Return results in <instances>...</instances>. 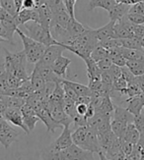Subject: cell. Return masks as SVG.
Segmentation results:
<instances>
[{
    "label": "cell",
    "mask_w": 144,
    "mask_h": 160,
    "mask_svg": "<svg viewBox=\"0 0 144 160\" xmlns=\"http://www.w3.org/2000/svg\"><path fill=\"white\" fill-rule=\"evenodd\" d=\"M72 140L74 144L93 153H98L102 151L97 134L88 125L76 128L72 133Z\"/></svg>",
    "instance_id": "cell-1"
},
{
    "label": "cell",
    "mask_w": 144,
    "mask_h": 160,
    "mask_svg": "<svg viewBox=\"0 0 144 160\" xmlns=\"http://www.w3.org/2000/svg\"><path fill=\"white\" fill-rule=\"evenodd\" d=\"M5 67L7 74L15 76L23 81L30 80V76L26 70L27 57L24 50L19 52H10L5 49Z\"/></svg>",
    "instance_id": "cell-2"
},
{
    "label": "cell",
    "mask_w": 144,
    "mask_h": 160,
    "mask_svg": "<svg viewBox=\"0 0 144 160\" xmlns=\"http://www.w3.org/2000/svg\"><path fill=\"white\" fill-rule=\"evenodd\" d=\"M16 32L19 34V37L21 38V40L24 45V52L26 54L27 61L30 63L36 64L42 59L43 55L46 49V46L43 43H40L35 39L31 38L29 36H27L25 32H23L21 30L17 29Z\"/></svg>",
    "instance_id": "cell-3"
},
{
    "label": "cell",
    "mask_w": 144,
    "mask_h": 160,
    "mask_svg": "<svg viewBox=\"0 0 144 160\" xmlns=\"http://www.w3.org/2000/svg\"><path fill=\"white\" fill-rule=\"evenodd\" d=\"M25 29L28 32V34L31 38L35 39L40 43H43L44 45L51 46L54 44H59V41L53 38L52 33L50 30H46L38 22L35 21H30L24 25Z\"/></svg>",
    "instance_id": "cell-4"
},
{
    "label": "cell",
    "mask_w": 144,
    "mask_h": 160,
    "mask_svg": "<svg viewBox=\"0 0 144 160\" xmlns=\"http://www.w3.org/2000/svg\"><path fill=\"white\" fill-rule=\"evenodd\" d=\"M19 135V132L13 129L4 118L0 119V143L5 148H8L13 142H16Z\"/></svg>",
    "instance_id": "cell-5"
},
{
    "label": "cell",
    "mask_w": 144,
    "mask_h": 160,
    "mask_svg": "<svg viewBox=\"0 0 144 160\" xmlns=\"http://www.w3.org/2000/svg\"><path fill=\"white\" fill-rule=\"evenodd\" d=\"M133 29H134V24L131 23L127 19V15L122 18L121 20L118 21L114 27V32H115V38H133Z\"/></svg>",
    "instance_id": "cell-6"
},
{
    "label": "cell",
    "mask_w": 144,
    "mask_h": 160,
    "mask_svg": "<svg viewBox=\"0 0 144 160\" xmlns=\"http://www.w3.org/2000/svg\"><path fill=\"white\" fill-rule=\"evenodd\" d=\"M3 118L7 122L14 125V126L21 128L26 134L30 133V131L25 125L24 116L21 111V108H6L3 112Z\"/></svg>",
    "instance_id": "cell-7"
},
{
    "label": "cell",
    "mask_w": 144,
    "mask_h": 160,
    "mask_svg": "<svg viewBox=\"0 0 144 160\" xmlns=\"http://www.w3.org/2000/svg\"><path fill=\"white\" fill-rule=\"evenodd\" d=\"M64 160H95L93 152L81 148L76 144H72L71 147L63 150Z\"/></svg>",
    "instance_id": "cell-8"
},
{
    "label": "cell",
    "mask_w": 144,
    "mask_h": 160,
    "mask_svg": "<svg viewBox=\"0 0 144 160\" xmlns=\"http://www.w3.org/2000/svg\"><path fill=\"white\" fill-rule=\"evenodd\" d=\"M72 144H73V140H72V134L70 128L68 126H65L63 127L61 135L53 142H51L49 147L56 150H64L71 147Z\"/></svg>",
    "instance_id": "cell-9"
},
{
    "label": "cell",
    "mask_w": 144,
    "mask_h": 160,
    "mask_svg": "<svg viewBox=\"0 0 144 160\" xmlns=\"http://www.w3.org/2000/svg\"><path fill=\"white\" fill-rule=\"evenodd\" d=\"M35 68L39 71L40 76L43 77V79L45 81V82H53V83H60L62 82V80L59 78L58 76L52 71L51 65L44 64L42 62H38L35 65Z\"/></svg>",
    "instance_id": "cell-10"
},
{
    "label": "cell",
    "mask_w": 144,
    "mask_h": 160,
    "mask_svg": "<svg viewBox=\"0 0 144 160\" xmlns=\"http://www.w3.org/2000/svg\"><path fill=\"white\" fill-rule=\"evenodd\" d=\"M64 50H66L65 48L59 44L47 46L40 62H42V63L46 64V65H51L58 57H60L61 55H62V52Z\"/></svg>",
    "instance_id": "cell-11"
},
{
    "label": "cell",
    "mask_w": 144,
    "mask_h": 160,
    "mask_svg": "<svg viewBox=\"0 0 144 160\" xmlns=\"http://www.w3.org/2000/svg\"><path fill=\"white\" fill-rule=\"evenodd\" d=\"M37 115L40 118V120L44 122V124L46 126V131L49 132V133H54L57 128L63 129V127L61 126L60 124H58L56 121L53 120V118L51 117L49 109L45 107V106L43 108H40L37 112Z\"/></svg>",
    "instance_id": "cell-12"
},
{
    "label": "cell",
    "mask_w": 144,
    "mask_h": 160,
    "mask_svg": "<svg viewBox=\"0 0 144 160\" xmlns=\"http://www.w3.org/2000/svg\"><path fill=\"white\" fill-rule=\"evenodd\" d=\"M71 64V60L69 58H67L63 55H61L60 57H58L53 63L51 65L52 71L56 73L59 78L67 80V68Z\"/></svg>",
    "instance_id": "cell-13"
},
{
    "label": "cell",
    "mask_w": 144,
    "mask_h": 160,
    "mask_svg": "<svg viewBox=\"0 0 144 160\" xmlns=\"http://www.w3.org/2000/svg\"><path fill=\"white\" fill-rule=\"evenodd\" d=\"M38 12H39V23L45 29L51 31V27L52 23V12L47 2L40 6L38 9Z\"/></svg>",
    "instance_id": "cell-14"
},
{
    "label": "cell",
    "mask_w": 144,
    "mask_h": 160,
    "mask_svg": "<svg viewBox=\"0 0 144 160\" xmlns=\"http://www.w3.org/2000/svg\"><path fill=\"white\" fill-rule=\"evenodd\" d=\"M115 22H113V21H109V22L105 25L104 27L99 28V29L95 30L96 32V36H97V38L99 40V42H105L107 40H109L112 38H115V32H114V27H115Z\"/></svg>",
    "instance_id": "cell-15"
},
{
    "label": "cell",
    "mask_w": 144,
    "mask_h": 160,
    "mask_svg": "<svg viewBox=\"0 0 144 160\" xmlns=\"http://www.w3.org/2000/svg\"><path fill=\"white\" fill-rule=\"evenodd\" d=\"M134 118H135V116L130 113L126 108L121 107V106H118V105H115L114 113L112 115L113 120H116V121H120L122 123H125L127 125L134 123Z\"/></svg>",
    "instance_id": "cell-16"
},
{
    "label": "cell",
    "mask_w": 144,
    "mask_h": 160,
    "mask_svg": "<svg viewBox=\"0 0 144 160\" xmlns=\"http://www.w3.org/2000/svg\"><path fill=\"white\" fill-rule=\"evenodd\" d=\"M87 29L88 28L85 27L84 25H82L80 22H78L76 18H71L66 27L68 36H69V40L80 37L82 33H84L87 31Z\"/></svg>",
    "instance_id": "cell-17"
},
{
    "label": "cell",
    "mask_w": 144,
    "mask_h": 160,
    "mask_svg": "<svg viewBox=\"0 0 144 160\" xmlns=\"http://www.w3.org/2000/svg\"><path fill=\"white\" fill-rule=\"evenodd\" d=\"M130 7L131 6L123 4V3H118L116 5H115L113 8L109 11V21H113V22L116 23L118 21L125 18L128 14Z\"/></svg>",
    "instance_id": "cell-18"
},
{
    "label": "cell",
    "mask_w": 144,
    "mask_h": 160,
    "mask_svg": "<svg viewBox=\"0 0 144 160\" xmlns=\"http://www.w3.org/2000/svg\"><path fill=\"white\" fill-rule=\"evenodd\" d=\"M84 61H85V64H86V72H87V76H88L89 82L101 80L102 71L100 70V68L98 67L97 62H95L91 57L87 58Z\"/></svg>",
    "instance_id": "cell-19"
},
{
    "label": "cell",
    "mask_w": 144,
    "mask_h": 160,
    "mask_svg": "<svg viewBox=\"0 0 144 160\" xmlns=\"http://www.w3.org/2000/svg\"><path fill=\"white\" fill-rule=\"evenodd\" d=\"M17 21L19 25H25L30 21L39 23V12L36 9H22L17 14Z\"/></svg>",
    "instance_id": "cell-20"
},
{
    "label": "cell",
    "mask_w": 144,
    "mask_h": 160,
    "mask_svg": "<svg viewBox=\"0 0 144 160\" xmlns=\"http://www.w3.org/2000/svg\"><path fill=\"white\" fill-rule=\"evenodd\" d=\"M125 103H126L125 108L135 117L140 115L143 108H144V104L142 102L140 95L135 96V97H131V98H127L125 100Z\"/></svg>",
    "instance_id": "cell-21"
},
{
    "label": "cell",
    "mask_w": 144,
    "mask_h": 160,
    "mask_svg": "<svg viewBox=\"0 0 144 160\" xmlns=\"http://www.w3.org/2000/svg\"><path fill=\"white\" fill-rule=\"evenodd\" d=\"M139 138H140L139 131L137 130V128L135 127L134 123H131V124L127 125L125 133V135H123L122 138H120V140H123L126 142H129V143L135 145V144L138 143Z\"/></svg>",
    "instance_id": "cell-22"
},
{
    "label": "cell",
    "mask_w": 144,
    "mask_h": 160,
    "mask_svg": "<svg viewBox=\"0 0 144 160\" xmlns=\"http://www.w3.org/2000/svg\"><path fill=\"white\" fill-rule=\"evenodd\" d=\"M62 82L66 83V85H68L71 88H73V90L78 94L79 97H83V96L92 97V90L88 86L82 85V83H79V82H75L72 81H68V80H62Z\"/></svg>",
    "instance_id": "cell-23"
},
{
    "label": "cell",
    "mask_w": 144,
    "mask_h": 160,
    "mask_svg": "<svg viewBox=\"0 0 144 160\" xmlns=\"http://www.w3.org/2000/svg\"><path fill=\"white\" fill-rule=\"evenodd\" d=\"M42 160H64L63 150H56L51 148L49 145L40 152Z\"/></svg>",
    "instance_id": "cell-24"
},
{
    "label": "cell",
    "mask_w": 144,
    "mask_h": 160,
    "mask_svg": "<svg viewBox=\"0 0 144 160\" xmlns=\"http://www.w3.org/2000/svg\"><path fill=\"white\" fill-rule=\"evenodd\" d=\"M0 99L2 100L6 108H22L26 104L25 99L17 96L4 95L0 97Z\"/></svg>",
    "instance_id": "cell-25"
},
{
    "label": "cell",
    "mask_w": 144,
    "mask_h": 160,
    "mask_svg": "<svg viewBox=\"0 0 144 160\" xmlns=\"http://www.w3.org/2000/svg\"><path fill=\"white\" fill-rule=\"evenodd\" d=\"M30 82L32 83V87H33L34 92H35L42 90L45 87V83H46L36 68H34V70L30 76Z\"/></svg>",
    "instance_id": "cell-26"
},
{
    "label": "cell",
    "mask_w": 144,
    "mask_h": 160,
    "mask_svg": "<svg viewBox=\"0 0 144 160\" xmlns=\"http://www.w3.org/2000/svg\"><path fill=\"white\" fill-rule=\"evenodd\" d=\"M116 4L118 2L114 0H89V10L92 11L96 8H102L109 12Z\"/></svg>",
    "instance_id": "cell-27"
},
{
    "label": "cell",
    "mask_w": 144,
    "mask_h": 160,
    "mask_svg": "<svg viewBox=\"0 0 144 160\" xmlns=\"http://www.w3.org/2000/svg\"><path fill=\"white\" fill-rule=\"evenodd\" d=\"M126 67L130 70L135 77L144 75V58L140 60H134V61H127Z\"/></svg>",
    "instance_id": "cell-28"
},
{
    "label": "cell",
    "mask_w": 144,
    "mask_h": 160,
    "mask_svg": "<svg viewBox=\"0 0 144 160\" xmlns=\"http://www.w3.org/2000/svg\"><path fill=\"white\" fill-rule=\"evenodd\" d=\"M120 53L127 61L140 60L144 58V52L137 49H129V48L120 47Z\"/></svg>",
    "instance_id": "cell-29"
},
{
    "label": "cell",
    "mask_w": 144,
    "mask_h": 160,
    "mask_svg": "<svg viewBox=\"0 0 144 160\" xmlns=\"http://www.w3.org/2000/svg\"><path fill=\"white\" fill-rule=\"evenodd\" d=\"M63 110L72 120H74L75 118H76V116L78 115L77 109H76V102L70 98H68L66 96H65L64 102H63Z\"/></svg>",
    "instance_id": "cell-30"
},
{
    "label": "cell",
    "mask_w": 144,
    "mask_h": 160,
    "mask_svg": "<svg viewBox=\"0 0 144 160\" xmlns=\"http://www.w3.org/2000/svg\"><path fill=\"white\" fill-rule=\"evenodd\" d=\"M121 44L123 48H129V49H137L144 52V48L142 47L141 40L135 37L129 38H123L121 39Z\"/></svg>",
    "instance_id": "cell-31"
},
{
    "label": "cell",
    "mask_w": 144,
    "mask_h": 160,
    "mask_svg": "<svg viewBox=\"0 0 144 160\" xmlns=\"http://www.w3.org/2000/svg\"><path fill=\"white\" fill-rule=\"evenodd\" d=\"M126 128H127V124L112 119V121H111V129L113 131V133L119 138H122L123 135H125V133Z\"/></svg>",
    "instance_id": "cell-32"
},
{
    "label": "cell",
    "mask_w": 144,
    "mask_h": 160,
    "mask_svg": "<svg viewBox=\"0 0 144 160\" xmlns=\"http://www.w3.org/2000/svg\"><path fill=\"white\" fill-rule=\"evenodd\" d=\"M108 57V49L104 46H102L100 43L94 48V50L92 51L91 54V58L95 61V62H99L100 60L104 59Z\"/></svg>",
    "instance_id": "cell-33"
},
{
    "label": "cell",
    "mask_w": 144,
    "mask_h": 160,
    "mask_svg": "<svg viewBox=\"0 0 144 160\" xmlns=\"http://www.w3.org/2000/svg\"><path fill=\"white\" fill-rule=\"evenodd\" d=\"M0 6H1L5 11H7L10 15L17 16L18 11H17V7L15 5L14 0H0Z\"/></svg>",
    "instance_id": "cell-34"
},
{
    "label": "cell",
    "mask_w": 144,
    "mask_h": 160,
    "mask_svg": "<svg viewBox=\"0 0 144 160\" xmlns=\"http://www.w3.org/2000/svg\"><path fill=\"white\" fill-rule=\"evenodd\" d=\"M24 116V122L26 127L28 128V130L31 132L35 129L37 123L40 121V118L38 117L37 114H27V115H23Z\"/></svg>",
    "instance_id": "cell-35"
},
{
    "label": "cell",
    "mask_w": 144,
    "mask_h": 160,
    "mask_svg": "<svg viewBox=\"0 0 144 160\" xmlns=\"http://www.w3.org/2000/svg\"><path fill=\"white\" fill-rule=\"evenodd\" d=\"M25 81L19 79L17 77H15V76H12V75H9L7 74V77H6V80H5V82H6V86H7L8 88H20L23 82Z\"/></svg>",
    "instance_id": "cell-36"
},
{
    "label": "cell",
    "mask_w": 144,
    "mask_h": 160,
    "mask_svg": "<svg viewBox=\"0 0 144 160\" xmlns=\"http://www.w3.org/2000/svg\"><path fill=\"white\" fill-rule=\"evenodd\" d=\"M61 83H62V87H63V89H64L65 96L68 97V98L74 100L75 102H77L78 99H79V96H78V94L76 92H74L73 88H71L69 86L66 85V83H64V82H61Z\"/></svg>",
    "instance_id": "cell-37"
},
{
    "label": "cell",
    "mask_w": 144,
    "mask_h": 160,
    "mask_svg": "<svg viewBox=\"0 0 144 160\" xmlns=\"http://www.w3.org/2000/svg\"><path fill=\"white\" fill-rule=\"evenodd\" d=\"M127 19L134 25H142L144 24V15H140V14H135V13H128L127 14Z\"/></svg>",
    "instance_id": "cell-38"
},
{
    "label": "cell",
    "mask_w": 144,
    "mask_h": 160,
    "mask_svg": "<svg viewBox=\"0 0 144 160\" xmlns=\"http://www.w3.org/2000/svg\"><path fill=\"white\" fill-rule=\"evenodd\" d=\"M0 38L5 39L6 41H9L10 43L14 44V41H13V38L10 36V33L8 32L7 29L4 27V25L0 22Z\"/></svg>",
    "instance_id": "cell-39"
},
{
    "label": "cell",
    "mask_w": 144,
    "mask_h": 160,
    "mask_svg": "<svg viewBox=\"0 0 144 160\" xmlns=\"http://www.w3.org/2000/svg\"><path fill=\"white\" fill-rule=\"evenodd\" d=\"M97 65L100 68L101 71H106V70H109V69L113 66V62L109 57H106L104 59L100 60L99 62H97Z\"/></svg>",
    "instance_id": "cell-40"
},
{
    "label": "cell",
    "mask_w": 144,
    "mask_h": 160,
    "mask_svg": "<svg viewBox=\"0 0 144 160\" xmlns=\"http://www.w3.org/2000/svg\"><path fill=\"white\" fill-rule=\"evenodd\" d=\"M77 1L78 0H64L65 7L71 18H75V4L77 3Z\"/></svg>",
    "instance_id": "cell-41"
},
{
    "label": "cell",
    "mask_w": 144,
    "mask_h": 160,
    "mask_svg": "<svg viewBox=\"0 0 144 160\" xmlns=\"http://www.w3.org/2000/svg\"><path fill=\"white\" fill-rule=\"evenodd\" d=\"M133 34H134L135 38L141 39L144 37V24H142V25H134Z\"/></svg>",
    "instance_id": "cell-42"
},
{
    "label": "cell",
    "mask_w": 144,
    "mask_h": 160,
    "mask_svg": "<svg viewBox=\"0 0 144 160\" xmlns=\"http://www.w3.org/2000/svg\"><path fill=\"white\" fill-rule=\"evenodd\" d=\"M88 107H89V104L82 103V102L76 103V109H77V113H78V115L85 116L86 113H87V111H88Z\"/></svg>",
    "instance_id": "cell-43"
},
{
    "label": "cell",
    "mask_w": 144,
    "mask_h": 160,
    "mask_svg": "<svg viewBox=\"0 0 144 160\" xmlns=\"http://www.w3.org/2000/svg\"><path fill=\"white\" fill-rule=\"evenodd\" d=\"M7 77V71L5 67L4 58H0V80H5Z\"/></svg>",
    "instance_id": "cell-44"
},
{
    "label": "cell",
    "mask_w": 144,
    "mask_h": 160,
    "mask_svg": "<svg viewBox=\"0 0 144 160\" xmlns=\"http://www.w3.org/2000/svg\"><path fill=\"white\" fill-rule=\"evenodd\" d=\"M22 9H36L35 0H24Z\"/></svg>",
    "instance_id": "cell-45"
},
{
    "label": "cell",
    "mask_w": 144,
    "mask_h": 160,
    "mask_svg": "<svg viewBox=\"0 0 144 160\" xmlns=\"http://www.w3.org/2000/svg\"><path fill=\"white\" fill-rule=\"evenodd\" d=\"M141 1H142V0H120V3L126 4V5H129V6H133V5L139 3Z\"/></svg>",
    "instance_id": "cell-46"
},
{
    "label": "cell",
    "mask_w": 144,
    "mask_h": 160,
    "mask_svg": "<svg viewBox=\"0 0 144 160\" xmlns=\"http://www.w3.org/2000/svg\"><path fill=\"white\" fill-rule=\"evenodd\" d=\"M23 1L24 0H14V2H15V5L17 7V11L20 12L22 10V5H23Z\"/></svg>",
    "instance_id": "cell-47"
},
{
    "label": "cell",
    "mask_w": 144,
    "mask_h": 160,
    "mask_svg": "<svg viewBox=\"0 0 144 160\" xmlns=\"http://www.w3.org/2000/svg\"><path fill=\"white\" fill-rule=\"evenodd\" d=\"M98 155H99V159H100V160H109L104 153H103V151L98 152Z\"/></svg>",
    "instance_id": "cell-48"
},
{
    "label": "cell",
    "mask_w": 144,
    "mask_h": 160,
    "mask_svg": "<svg viewBox=\"0 0 144 160\" xmlns=\"http://www.w3.org/2000/svg\"><path fill=\"white\" fill-rule=\"evenodd\" d=\"M140 40H141V44H142V47L144 48V37H143V38H142Z\"/></svg>",
    "instance_id": "cell-49"
},
{
    "label": "cell",
    "mask_w": 144,
    "mask_h": 160,
    "mask_svg": "<svg viewBox=\"0 0 144 160\" xmlns=\"http://www.w3.org/2000/svg\"><path fill=\"white\" fill-rule=\"evenodd\" d=\"M4 41H6L5 39H3V38H0V43H1V42H4Z\"/></svg>",
    "instance_id": "cell-50"
},
{
    "label": "cell",
    "mask_w": 144,
    "mask_h": 160,
    "mask_svg": "<svg viewBox=\"0 0 144 160\" xmlns=\"http://www.w3.org/2000/svg\"><path fill=\"white\" fill-rule=\"evenodd\" d=\"M142 1H144V0H142Z\"/></svg>",
    "instance_id": "cell-51"
}]
</instances>
